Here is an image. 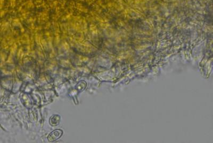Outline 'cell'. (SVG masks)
Instances as JSON below:
<instances>
[{
	"label": "cell",
	"mask_w": 213,
	"mask_h": 143,
	"mask_svg": "<svg viewBox=\"0 0 213 143\" xmlns=\"http://www.w3.org/2000/svg\"><path fill=\"white\" fill-rule=\"evenodd\" d=\"M63 134V131L60 130H54L49 135L48 139L49 141L53 142L59 139Z\"/></svg>",
	"instance_id": "6da1fadb"
}]
</instances>
